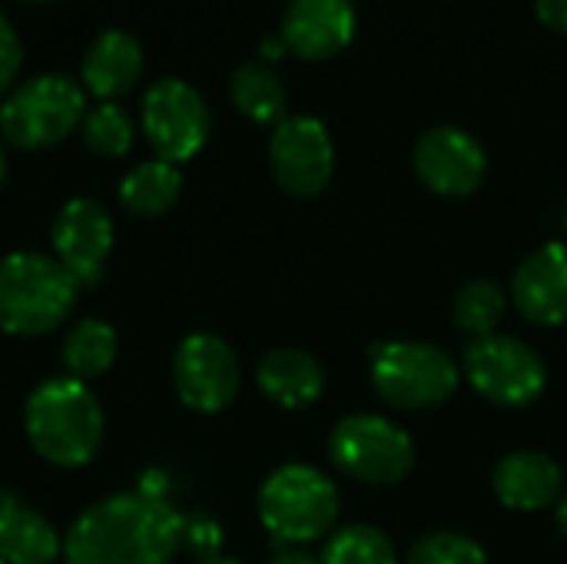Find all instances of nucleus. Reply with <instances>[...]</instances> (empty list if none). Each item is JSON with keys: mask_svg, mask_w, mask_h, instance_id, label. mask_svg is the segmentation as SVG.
Wrapping results in <instances>:
<instances>
[{"mask_svg": "<svg viewBox=\"0 0 567 564\" xmlns=\"http://www.w3.org/2000/svg\"><path fill=\"white\" fill-rule=\"evenodd\" d=\"M329 455L339 472L369 485H395L415 462L412 439L382 416H346L332 439Z\"/></svg>", "mask_w": 567, "mask_h": 564, "instance_id": "0eeeda50", "label": "nucleus"}, {"mask_svg": "<svg viewBox=\"0 0 567 564\" xmlns=\"http://www.w3.org/2000/svg\"><path fill=\"white\" fill-rule=\"evenodd\" d=\"M229 93L239 113L249 116L252 123L279 126L286 120V86L276 76V70L262 60L239 63L229 76Z\"/></svg>", "mask_w": 567, "mask_h": 564, "instance_id": "412c9836", "label": "nucleus"}, {"mask_svg": "<svg viewBox=\"0 0 567 564\" xmlns=\"http://www.w3.org/2000/svg\"><path fill=\"white\" fill-rule=\"evenodd\" d=\"M120 352V339L116 329L103 319H80L66 339H63V366L66 376L80 379V382H93L100 376H106L116 362Z\"/></svg>", "mask_w": 567, "mask_h": 564, "instance_id": "4be33fe9", "label": "nucleus"}, {"mask_svg": "<svg viewBox=\"0 0 567 564\" xmlns=\"http://www.w3.org/2000/svg\"><path fill=\"white\" fill-rule=\"evenodd\" d=\"M458 362L429 342H379L372 386L395 409H432L458 389Z\"/></svg>", "mask_w": 567, "mask_h": 564, "instance_id": "423d86ee", "label": "nucleus"}, {"mask_svg": "<svg viewBox=\"0 0 567 564\" xmlns=\"http://www.w3.org/2000/svg\"><path fill=\"white\" fill-rule=\"evenodd\" d=\"M269 166L276 183L296 196H319L336 170V150L329 130L316 116H286L269 140Z\"/></svg>", "mask_w": 567, "mask_h": 564, "instance_id": "9d476101", "label": "nucleus"}, {"mask_svg": "<svg viewBox=\"0 0 567 564\" xmlns=\"http://www.w3.org/2000/svg\"><path fill=\"white\" fill-rule=\"evenodd\" d=\"M3 176H7V156H3V146H0V183H3Z\"/></svg>", "mask_w": 567, "mask_h": 564, "instance_id": "473e14b6", "label": "nucleus"}, {"mask_svg": "<svg viewBox=\"0 0 567 564\" xmlns=\"http://www.w3.org/2000/svg\"><path fill=\"white\" fill-rule=\"evenodd\" d=\"M282 43L302 60H329L355 37L352 0H292L282 13Z\"/></svg>", "mask_w": 567, "mask_h": 564, "instance_id": "4468645a", "label": "nucleus"}, {"mask_svg": "<svg viewBox=\"0 0 567 564\" xmlns=\"http://www.w3.org/2000/svg\"><path fill=\"white\" fill-rule=\"evenodd\" d=\"M199 564H239V562H233V558H219V555H216V558H206V562H199Z\"/></svg>", "mask_w": 567, "mask_h": 564, "instance_id": "72a5a7b5", "label": "nucleus"}, {"mask_svg": "<svg viewBox=\"0 0 567 564\" xmlns=\"http://www.w3.org/2000/svg\"><path fill=\"white\" fill-rule=\"evenodd\" d=\"M415 173L439 196H468L488 173L482 143L458 126H435L415 143Z\"/></svg>", "mask_w": 567, "mask_h": 564, "instance_id": "ddd939ff", "label": "nucleus"}, {"mask_svg": "<svg viewBox=\"0 0 567 564\" xmlns=\"http://www.w3.org/2000/svg\"><path fill=\"white\" fill-rule=\"evenodd\" d=\"M179 193H183V173L176 170V163H166L159 156L140 163L120 183V203L133 216H146V219L169 213Z\"/></svg>", "mask_w": 567, "mask_h": 564, "instance_id": "aec40b11", "label": "nucleus"}, {"mask_svg": "<svg viewBox=\"0 0 567 564\" xmlns=\"http://www.w3.org/2000/svg\"><path fill=\"white\" fill-rule=\"evenodd\" d=\"M173 386L193 412H223L239 392V359L229 342L213 332L186 336L173 356Z\"/></svg>", "mask_w": 567, "mask_h": 564, "instance_id": "9b49d317", "label": "nucleus"}, {"mask_svg": "<svg viewBox=\"0 0 567 564\" xmlns=\"http://www.w3.org/2000/svg\"><path fill=\"white\" fill-rule=\"evenodd\" d=\"M183 515L153 475L86 509L63 539L66 564H169L183 548Z\"/></svg>", "mask_w": 567, "mask_h": 564, "instance_id": "f257e3e1", "label": "nucleus"}, {"mask_svg": "<svg viewBox=\"0 0 567 564\" xmlns=\"http://www.w3.org/2000/svg\"><path fill=\"white\" fill-rule=\"evenodd\" d=\"M555 519H558V529L567 535V495L558 499V509H555Z\"/></svg>", "mask_w": 567, "mask_h": 564, "instance_id": "2f4dec72", "label": "nucleus"}, {"mask_svg": "<svg viewBox=\"0 0 567 564\" xmlns=\"http://www.w3.org/2000/svg\"><path fill=\"white\" fill-rule=\"evenodd\" d=\"M80 283L43 253H10L0 259V332L33 339L70 319Z\"/></svg>", "mask_w": 567, "mask_h": 564, "instance_id": "7ed1b4c3", "label": "nucleus"}, {"mask_svg": "<svg viewBox=\"0 0 567 564\" xmlns=\"http://www.w3.org/2000/svg\"><path fill=\"white\" fill-rule=\"evenodd\" d=\"M183 545L189 552H196L199 562H206V558H216V552L223 545V532L209 519H186L183 522Z\"/></svg>", "mask_w": 567, "mask_h": 564, "instance_id": "bb28decb", "label": "nucleus"}, {"mask_svg": "<svg viewBox=\"0 0 567 564\" xmlns=\"http://www.w3.org/2000/svg\"><path fill=\"white\" fill-rule=\"evenodd\" d=\"M0 564H7V562H3V558H0Z\"/></svg>", "mask_w": 567, "mask_h": 564, "instance_id": "e433bc0d", "label": "nucleus"}, {"mask_svg": "<svg viewBox=\"0 0 567 564\" xmlns=\"http://www.w3.org/2000/svg\"><path fill=\"white\" fill-rule=\"evenodd\" d=\"M86 116V93L66 73L23 80L0 106V133L10 146L43 150L66 140Z\"/></svg>", "mask_w": 567, "mask_h": 564, "instance_id": "20e7f679", "label": "nucleus"}, {"mask_svg": "<svg viewBox=\"0 0 567 564\" xmlns=\"http://www.w3.org/2000/svg\"><path fill=\"white\" fill-rule=\"evenodd\" d=\"M80 133H83V143L96 153V156H123L130 153L133 146V116L113 103V100H103L100 106H93L83 123H80Z\"/></svg>", "mask_w": 567, "mask_h": 564, "instance_id": "b1692460", "label": "nucleus"}, {"mask_svg": "<svg viewBox=\"0 0 567 564\" xmlns=\"http://www.w3.org/2000/svg\"><path fill=\"white\" fill-rule=\"evenodd\" d=\"M282 53H289V50H286V43H282V37H269V40H262V57H266V60H279Z\"/></svg>", "mask_w": 567, "mask_h": 564, "instance_id": "c756f323", "label": "nucleus"}, {"mask_svg": "<svg viewBox=\"0 0 567 564\" xmlns=\"http://www.w3.org/2000/svg\"><path fill=\"white\" fill-rule=\"evenodd\" d=\"M20 63H23V43H20L13 23L0 13V93H7Z\"/></svg>", "mask_w": 567, "mask_h": 564, "instance_id": "cd10ccee", "label": "nucleus"}, {"mask_svg": "<svg viewBox=\"0 0 567 564\" xmlns=\"http://www.w3.org/2000/svg\"><path fill=\"white\" fill-rule=\"evenodd\" d=\"M33 3H43V0H33Z\"/></svg>", "mask_w": 567, "mask_h": 564, "instance_id": "f704fd0d", "label": "nucleus"}, {"mask_svg": "<svg viewBox=\"0 0 567 564\" xmlns=\"http://www.w3.org/2000/svg\"><path fill=\"white\" fill-rule=\"evenodd\" d=\"M259 519L276 542H316L339 519V492L312 465H282L259 492Z\"/></svg>", "mask_w": 567, "mask_h": 564, "instance_id": "39448f33", "label": "nucleus"}, {"mask_svg": "<svg viewBox=\"0 0 567 564\" xmlns=\"http://www.w3.org/2000/svg\"><path fill=\"white\" fill-rule=\"evenodd\" d=\"M269 564H319L312 555H306V552H282V555H276Z\"/></svg>", "mask_w": 567, "mask_h": 564, "instance_id": "7c9ffc66", "label": "nucleus"}, {"mask_svg": "<svg viewBox=\"0 0 567 564\" xmlns=\"http://www.w3.org/2000/svg\"><path fill=\"white\" fill-rule=\"evenodd\" d=\"M565 489L561 469L542 452H512L495 465V495L518 512L558 505Z\"/></svg>", "mask_w": 567, "mask_h": 564, "instance_id": "f3484780", "label": "nucleus"}, {"mask_svg": "<svg viewBox=\"0 0 567 564\" xmlns=\"http://www.w3.org/2000/svg\"><path fill=\"white\" fill-rule=\"evenodd\" d=\"M565 226H567V213H565Z\"/></svg>", "mask_w": 567, "mask_h": 564, "instance_id": "c9c22d12", "label": "nucleus"}, {"mask_svg": "<svg viewBox=\"0 0 567 564\" xmlns=\"http://www.w3.org/2000/svg\"><path fill=\"white\" fill-rule=\"evenodd\" d=\"M505 306H508L505 293L495 283L475 279V283L462 286L455 296V326L472 339L495 336L498 322L505 319Z\"/></svg>", "mask_w": 567, "mask_h": 564, "instance_id": "5701e85b", "label": "nucleus"}, {"mask_svg": "<svg viewBox=\"0 0 567 564\" xmlns=\"http://www.w3.org/2000/svg\"><path fill=\"white\" fill-rule=\"evenodd\" d=\"M259 389L282 409H306L326 389L322 366L302 349H272L256 369Z\"/></svg>", "mask_w": 567, "mask_h": 564, "instance_id": "6ab92c4d", "label": "nucleus"}, {"mask_svg": "<svg viewBox=\"0 0 567 564\" xmlns=\"http://www.w3.org/2000/svg\"><path fill=\"white\" fill-rule=\"evenodd\" d=\"M535 13L545 27L567 33V0H535Z\"/></svg>", "mask_w": 567, "mask_h": 564, "instance_id": "c85d7f7f", "label": "nucleus"}, {"mask_svg": "<svg viewBox=\"0 0 567 564\" xmlns=\"http://www.w3.org/2000/svg\"><path fill=\"white\" fill-rule=\"evenodd\" d=\"M143 130L166 163L193 160L209 140V106L199 90L179 76H163L143 93Z\"/></svg>", "mask_w": 567, "mask_h": 564, "instance_id": "6e6552de", "label": "nucleus"}, {"mask_svg": "<svg viewBox=\"0 0 567 564\" xmlns=\"http://www.w3.org/2000/svg\"><path fill=\"white\" fill-rule=\"evenodd\" d=\"M113 219L103 209V203L90 196H76L60 206L53 226H50V243H53V259L80 283V286H96L103 279V266L113 249Z\"/></svg>", "mask_w": 567, "mask_h": 564, "instance_id": "f8f14e48", "label": "nucleus"}, {"mask_svg": "<svg viewBox=\"0 0 567 564\" xmlns=\"http://www.w3.org/2000/svg\"><path fill=\"white\" fill-rule=\"evenodd\" d=\"M63 555L56 529L13 495H0V558L7 564H53Z\"/></svg>", "mask_w": 567, "mask_h": 564, "instance_id": "a211bd4d", "label": "nucleus"}, {"mask_svg": "<svg viewBox=\"0 0 567 564\" xmlns=\"http://www.w3.org/2000/svg\"><path fill=\"white\" fill-rule=\"evenodd\" d=\"M322 564H399L395 545L372 525H349L326 545Z\"/></svg>", "mask_w": 567, "mask_h": 564, "instance_id": "393cba45", "label": "nucleus"}, {"mask_svg": "<svg viewBox=\"0 0 567 564\" xmlns=\"http://www.w3.org/2000/svg\"><path fill=\"white\" fill-rule=\"evenodd\" d=\"M23 425L40 459L60 469H80L100 452L106 419L86 382L73 376H50L30 392Z\"/></svg>", "mask_w": 567, "mask_h": 564, "instance_id": "f03ea898", "label": "nucleus"}, {"mask_svg": "<svg viewBox=\"0 0 567 564\" xmlns=\"http://www.w3.org/2000/svg\"><path fill=\"white\" fill-rule=\"evenodd\" d=\"M515 306L538 326L567 322V243H548L532 253L512 283Z\"/></svg>", "mask_w": 567, "mask_h": 564, "instance_id": "2eb2a0df", "label": "nucleus"}, {"mask_svg": "<svg viewBox=\"0 0 567 564\" xmlns=\"http://www.w3.org/2000/svg\"><path fill=\"white\" fill-rule=\"evenodd\" d=\"M140 73H143V47L133 33L116 27L93 37L80 66L83 86L100 100L123 96L140 80Z\"/></svg>", "mask_w": 567, "mask_h": 564, "instance_id": "dca6fc26", "label": "nucleus"}, {"mask_svg": "<svg viewBox=\"0 0 567 564\" xmlns=\"http://www.w3.org/2000/svg\"><path fill=\"white\" fill-rule=\"evenodd\" d=\"M409 564H488V558L478 542L458 532H429L412 545Z\"/></svg>", "mask_w": 567, "mask_h": 564, "instance_id": "a878e982", "label": "nucleus"}, {"mask_svg": "<svg viewBox=\"0 0 567 564\" xmlns=\"http://www.w3.org/2000/svg\"><path fill=\"white\" fill-rule=\"evenodd\" d=\"M465 376L475 392L498 406H528L545 392V362L512 336L472 339L465 349Z\"/></svg>", "mask_w": 567, "mask_h": 564, "instance_id": "1a4fd4ad", "label": "nucleus"}]
</instances>
